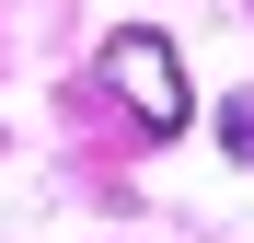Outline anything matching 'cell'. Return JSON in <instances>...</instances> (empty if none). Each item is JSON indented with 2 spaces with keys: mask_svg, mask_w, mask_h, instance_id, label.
I'll list each match as a JSON object with an SVG mask.
<instances>
[{
  "mask_svg": "<svg viewBox=\"0 0 254 243\" xmlns=\"http://www.w3.org/2000/svg\"><path fill=\"white\" fill-rule=\"evenodd\" d=\"M104 81H116L127 104H139V128H185V70H174V47H162L150 23L104 35Z\"/></svg>",
  "mask_w": 254,
  "mask_h": 243,
  "instance_id": "1",
  "label": "cell"
},
{
  "mask_svg": "<svg viewBox=\"0 0 254 243\" xmlns=\"http://www.w3.org/2000/svg\"><path fill=\"white\" fill-rule=\"evenodd\" d=\"M220 151H231V162H254V93H231V104H220Z\"/></svg>",
  "mask_w": 254,
  "mask_h": 243,
  "instance_id": "2",
  "label": "cell"
}]
</instances>
